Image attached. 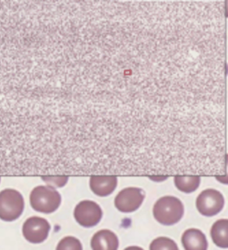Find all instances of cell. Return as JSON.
Returning <instances> with one entry per match:
<instances>
[{"label":"cell","instance_id":"16","mask_svg":"<svg viewBox=\"0 0 228 250\" xmlns=\"http://www.w3.org/2000/svg\"><path fill=\"white\" fill-rule=\"evenodd\" d=\"M153 177H151V179L155 181H162L165 180L167 178V176H153Z\"/></svg>","mask_w":228,"mask_h":250},{"label":"cell","instance_id":"11","mask_svg":"<svg viewBox=\"0 0 228 250\" xmlns=\"http://www.w3.org/2000/svg\"><path fill=\"white\" fill-rule=\"evenodd\" d=\"M211 236L215 245L222 248L228 247V220H220L213 225Z\"/></svg>","mask_w":228,"mask_h":250},{"label":"cell","instance_id":"4","mask_svg":"<svg viewBox=\"0 0 228 250\" xmlns=\"http://www.w3.org/2000/svg\"><path fill=\"white\" fill-rule=\"evenodd\" d=\"M224 198L220 192L215 189H206L199 195L196 201L198 211L205 216H213L222 211Z\"/></svg>","mask_w":228,"mask_h":250},{"label":"cell","instance_id":"10","mask_svg":"<svg viewBox=\"0 0 228 250\" xmlns=\"http://www.w3.org/2000/svg\"><path fill=\"white\" fill-rule=\"evenodd\" d=\"M182 244L186 250H207L206 235L197 229H189L182 235Z\"/></svg>","mask_w":228,"mask_h":250},{"label":"cell","instance_id":"14","mask_svg":"<svg viewBox=\"0 0 228 250\" xmlns=\"http://www.w3.org/2000/svg\"><path fill=\"white\" fill-rule=\"evenodd\" d=\"M57 250H83V246L77 238L68 236L60 241Z\"/></svg>","mask_w":228,"mask_h":250},{"label":"cell","instance_id":"7","mask_svg":"<svg viewBox=\"0 0 228 250\" xmlns=\"http://www.w3.org/2000/svg\"><path fill=\"white\" fill-rule=\"evenodd\" d=\"M144 191L137 188H128L119 192L115 199L116 208L124 213L138 209L144 200Z\"/></svg>","mask_w":228,"mask_h":250},{"label":"cell","instance_id":"3","mask_svg":"<svg viewBox=\"0 0 228 250\" xmlns=\"http://www.w3.org/2000/svg\"><path fill=\"white\" fill-rule=\"evenodd\" d=\"M24 200L21 193L15 189H7L0 192V219L13 222L22 214Z\"/></svg>","mask_w":228,"mask_h":250},{"label":"cell","instance_id":"8","mask_svg":"<svg viewBox=\"0 0 228 250\" xmlns=\"http://www.w3.org/2000/svg\"><path fill=\"white\" fill-rule=\"evenodd\" d=\"M91 247L92 250H117L118 237L110 230H101L92 237Z\"/></svg>","mask_w":228,"mask_h":250},{"label":"cell","instance_id":"6","mask_svg":"<svg viewBox=\"0 0 228 250\" xmlns=\"http://www.w3.org/2000/svg\"><path fill=\"white\" fill-rule=\"evenodd\" d=\"M50 230L48 221L40 217L28 218L23 225V237L32 244H40L46 240Z\"/></svg>","mask_w":228,"mask_h":250},{"label":"cell","instance_id":"1","mask_svg":"<svg viewBox=\"0 0 228 250\" xmlns=\"http://www.w3.org/2000/svg\"><path fill=\"white\" fill-rule=\"evenodd\" d=\"M184 213V205L177 197H162L155 204L153 215L157 222L166 226H171L180 222Z\"/></svg>","mask_w":228,"mask_h":250},{"label":"cell","instance_id":"17","mask_svg":"<svg viewBox=\"0 0 228 250\" xmlns=\"http://www.w3.org/2000/svg\"><path fill=\"white\" fill-rule=\"evenodd\" d=\"M124 250H144L142 249V248L140 247H137V246H131V247H128L126 248Z\"/></svg>","mask_w":228,"mask_h":250},{"label":"cell","instance_id":"9","mask_svg":"<svg viewBox=\"0 0 228 250\" xmlns=\"http://www.w3.org/2000/svg\"><path fill=\"white\" fill-rule=\"evenodd\" d=\"M117 186L116 176H92L90 179V189L99 196H107L115 191Z\"/></svg>","mask_w":228,"mask_h":250},{"label":"cell","instance_id":"13","mask_svg":"<svg viewBox=\"0 0 228 250\" xmlns=\"http://www.w3.org/2000/svg\"><path fill=\"white\" fill-rule=\"evenodd\" d=\"M150 250H179L176 243L168 237L155 239L150 245Z\"/></svg>","mask_w":228,"mask_h":250},{"label":"cell","instance_id":"2","mask_svg":"<svg viewBox=\"0 0 228 250\" xmlns=\"http://www.w3.org/2000/svg\"><path fill=\"white\" fill-rule=\"evenodd\" d=\"M30 204L36 211L51 213L59 208L61 196L59 192L50 186H38L31 192Z\"/></svg>","mask_w":228,"mask_h":250},{"label":"cell","instance_id":"15","mask_svg":"<svg viewBox=\"0 0 228 250\" xmlns=\"http://www.w3.org/2000/svg\"><path fill=\"white\" fill-rule=\"evenodd\" d=\"M41 179L48 184V186L52 187L54 188H62L68 182V179L69 177L68 176H64V175H62V176H41Z\"/></svg>","mask_w":228,"mask_h":250},{"label":"cell","instance_id":"18","mask_svg":"<svg viewBox=\"0 0 228 250\" xmlns=\"http://www.w3.org/2000/svg\"><path fill=\"white\" fill-rule=\"evenodd\" d=\"M0 181H1V177H0Z\"/></svg>","mask_w":228,"mask_h":250},{"label":"cell","instance_id":"5","mask_svg":"<svg viewBox=\"0 0 228 250\" xmlns=\"http://www.w3.org/2000/svg\"><path fill=\"white\" fill-rule=\"evenodd\" d=\"M74 215L81 226L90 228L99 224L102 218L103 212L97 203L84 200L77 205Z\"/></svg>","mask_w":228,"mask_h":250},{"label":"cell","instance_id":"12","mask_svg":"<svg viewBox=\"0 0 228 250\" xmlns=\"http://www.w3.org/2000/svg\"><path fill=\"white\" fill-rule=\"evenodd\" d=\"M201 178L199 176H180L174 178L175 184L177 189L184 193H191L198 189L200 184Z\"/></svg>","mask_w":228,"mask_h":250}]
</instances>
